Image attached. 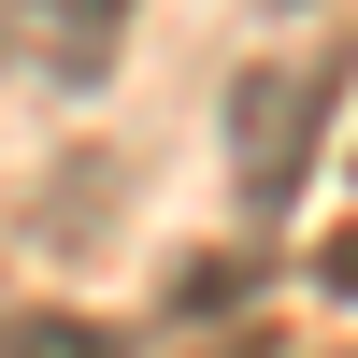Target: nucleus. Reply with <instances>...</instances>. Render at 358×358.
<instances>
[{
  "mask_svg": "<svg viewBox=\"0 0 358 358\" xmlns=\"http://www.w3.org/2000/svg\"><path fill=\"white\" fill-rule=\"evenodd\" d=\"M330 101H344V57L301 43V57H258L244 86H229V187H244V215H287L315 172V143H330Z\"/></svg>",
  "mask_w": 358,
  "mask_h": 358,
  "instance_id": "obj_1",
  "label": "nucleus"
},
{
  "mask_svg": "<svg viewBox=\"0 0 358 358\" xmlns=\"http://www.w3.org/2000/svg\"><path fill=\"white\" fill-rule=\"evenodd\" d=\"M330 287H344V301H358V229H344V244H330Z\"/></svg>",
  "mask_w": 358,
  "mask_h": 358,
  "instance_id": "obj_3",
  "label": "nucleus"
},
{
  "mask_svg": "<svg viewBox=\"0 0 358 358\" xmlns=\"http://www.w3.org/2000/svg\"><path fill=\"white\" fill-rule=\"evenodd\" d=\"M115 43H129V0H15L0 15V57L43 72V86H101Z\"/></svg>",
  "mask_w": 358,
  "mask_h": 358,
  "instance_id": "obj_2",
  "label": "nucleus"
}]
</instances>
